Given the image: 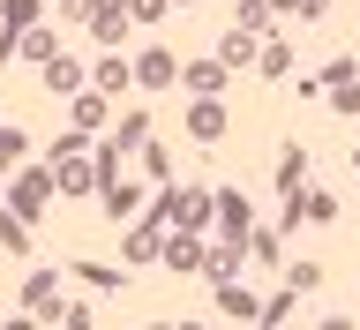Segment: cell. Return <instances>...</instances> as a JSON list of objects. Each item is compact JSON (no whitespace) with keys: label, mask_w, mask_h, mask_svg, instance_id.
Masks as SVG:
<instances>
[{"label":"cell","mask_w":360,"mask_h":330,"mask_svg":"<svg viewBox=\"0 0 360 330\" xmlns=\"http://www.w3.org/2000/svg\"><path fill=\"white\" fill-rule=\"evenodd\" d=\"M218 233H225L233 248H248V233H255V210H248L240 188H218Z\"/></svg>","instance_id":"1"},{"label":"cell","mask_w":360,"mask_h":330,"mask_svg":"<svg viewBox=\"0 0 360 330\" xmlns=\"http://www.w3.org/2000/svg\"><path fill=\"white\" fill-rule=\"evenodd\" d=\"M38 75H45V90H53V98H75V90H90V68H83V61H68V53H53Z\"/></svg>","instance_id":"2"},{"label":"cell","mask_w":360,"mask_h":330,"mask_svg":"<svg viewBox=\"0 0 360 330\" xmlns=\"http://www.w3.org/2000/svg\"><path fill=\"white\" fill-rule=\"evenodd\" d=\"M105 113H112L105 90H75V98H68V120H75V135H98V128H105Z\"/></svg>","instance_id":"3"},{"label":"cell","mask_w":360,"mask_h":330,"mask_svg":"<svg viewBox=\"0 0 360 330\" xmlns=\"http://www.w3.org/2000/svg\"><path fill=\"white\" fill-rule=\"evenodd\" d=\"M8 196H15V218L30 225V218H38V210H45V196H53V165H45V173H22L15 188H8Z\"/></svg>","instance_id":"4"},{"label":"cell","mask_w":360,"mask_h":330,"mask_svg":"<svg viewBox=\"0 0 360 330\" xmlns=\"http://www.w3.org/2000/svg\"><path fill=\"white\" fill-rule=\"evenodd\" d=\"M300 218L330 225V218H338V196H323V188H300V196H285V225H300Z\"/></svg>","instance_id":"5"},{"label":"cell","mask_w":360,"mask_h":330,"mask_svg":"<svg viewBox=\"0 0 360 330\" xmlns=\"http://www.w3.org/2000/svg\"><path fill=\"white\" fill-rule=\"evenodd\" d=\"M22 300H30V315H60V270H30Z\"/></svg>","instance_id":"6"},{"label":"cell","mask_w":360,"mask_h":330,"mask_svg":"<svg viewBox=\"0 0 360 330\" xmlns=\"http://www.w3.org/2000/svg\"><path fill=\"white\" fill-rule=\"evenodd\" d=\"M128 68H135V83H143V90H165V83L180 75V61L165 53V45H150V53H143V61H128Z\"/></svg>","instance_id":"7"},{"label":"cell","mask_w":360,"mask_h":330,"mask_svg":"<svg viewBox=\"0 0 360 330\" xmlns=\"http://www.w3.org/2000/svg\"><path fill=\"white\" fill-rule=\"evenodd\" d=\"M225 120H233V113H225L218 98H195V106H188V135H195V143H218Z\"/></svg>","instance_id":"8"},{"label":"cell","mask_w":360,"mask_h":330,"mask_svg":"<svg viewBox=\"0 0 360 330\" xmlns=\"http://www.w3.org/2000/svg\"><path fill=\"white\" fill-rule=\"evenodd\" d=\"M210 210H218V196H210V188L173 196V225H180V233H202V218H210Z\"/></svg>","instance_id":"9"},{"label":"cell","mask_w":360,"mask_h":330,"mask_svg":"<svg viewBox=\"0 0 360 330\" xmlns=\"http://www.w3.org/2000/svg\"><path fill=\"white\" fill-rule=\"evenodd\" d=\"M158 263H165V270H202V241H195V233H165Z\"/></svg>","instance_id":"10"},{"label":"cell","mask_w":360,"mask_h":330,"mask_svg":"<svg viewBox=\"0 0 360 330\" xmlns=\"http://www.w3.org/2000/svg\"><path fill=\"white\" fill-rule=\"evenodd\" d=\"M98 203H105V218L120 225V218H135V210H143V196H135L128 180H98Z\"/></svg>","instance_id":"11"},{"label":"cell","mask_w":360,"mask_h":330,"mask_svg":"<svg viewBox=\"0 0 360 330\" xmlns=\"http://www.w3.org/2000/svg\"><path fill=\"white\" fill-rule=\"evenodd\" d=\"M15 53H22V61H53V53H60V30H45V23H30V30H22V38H15Z\"/></svg>","instance_id":"12"},{"label":"cell","mask_w":360,"mask_h":330,"mask_svg":"<svg viewBox=\"0 0 360 330\" xmlns=\"http://www.w3.org/2000/svg\"><path fill=\"white\" fill-rule=\"evenodd\" d=\"M300 180H308V143H285V151H278V188L300 196Z\"/></svg>","instance_id":"13"},{"label":"cell","mask_w":360,"mask_h":330,"mask_svg":"<svg viewBox=\"0 0 360 330\" xmlns=\"http://www.w3.org/2000/svg\"><path fill=\"white\" fill-rule=\"evenodd\" d=\"M53 188H60V196H90V188H98V165H75V158H60V165H53Z\"/></svg>","instance_id":"14"},{"label":"cell","mask_w":360,"mask_h":330,"mask_svg":"<svg viewBox=\"0 0 360 330\" xmlns=\"http://www.w3.org/2000/svg\"><path fill=\"white\" fill-rule=\"evenodd\" d=\"M158 248H165V233H158V225H128L120 255H128V263H158Z\"/></svg>","instance_id":"15"},{"label":"cell","mask_w":360,"mask_h":330,"mask_svg":"<svg viewBox=\"0 0 360 330\" xmlns=\"http://www.w3.org/2000/svg\"><path fill=\"white\" fill-rule=\"evenodd\" d=\"M128 83H135V68L120 61V53H105V61L90 68V90H105V98H112V90H128Z\"/></svg>","instance_id":"16"},{"label":"cell","mask_w":360,"mask_h":330,"mask_svg":"<svg viewBox=\"0 0 360 330\" xmlns=\"http://www.w3.org/2000/svg\"><path fill=\"white\" fill-rule=\"evenodd\" d=\"M255 53H263V38H248V30H225L218 38V68H248Z\"/></svg>","instance_id":"17"},{"label":"cell","mask_w":360,"mask_h":330,"mask_svg":"<svg viewBox=\"0 0 360 330\" xmlns=\"http://www.w3.org/2000/svg\"><path fill=\"white\" fill-rule=\"evenodd\" d=\"M218 315H233V323H255V315H263V300H255L248 286H218Z\"/></svg>","instance_id":"18"},{"label":"cell","mask_w":360,"mask_h":330,"mask_svg":"<svg viewBox=\"0 0 360 330\" xmlns=\"http://www.w3.org/2000/svg\"><path fill=\"white\" fill-rule=\"evenodd\" d=\"M202 278H210V286H233V278H240V248H233V241L210 248V255H202Z\"/></svg>","instance_id":"19"},{"label":"cell","mask_w":360,"mask_h":330,"mask_svg":"<svg viewBox=\"0 0 360 330\" xmlns=\"http://www.w3.org/2000/svg\"><path fill=\"white\" fill-rule=\"evenodd\" d=\"M143 135H150V113L135 106V113H120V128H112V135H105V143H112V151H120V158H128V151H135V143H143Z\"/></svg>","instance_id":"20"},{"label":"cell","mask_w":360,"mask_h":330,"mask_svg":"<svg viewBox=\"0 0 360 330\" xmlns=\"http://www.w3.org/2000/svg\"><path fill=\"white\" fill-rule=\"evenodd\" d=\"M233 30L263 38V30H270V0H233Z\"/></svg>","instance_id":"21"},{"label":"cell","mask_w":360,"mask_h":330,"mask_svg":"<svg viewBox=\"0 0 360 330\" xmlns=\"http://www.w3.org/2000/svg\"><path fill=\"white\" fill-rule=\"evenodd\" d=\"M180 75H188V90H195V98H218V83H225L218 61H195V68H180Z\"/></svg>","instance_id":"22"},{"label":"cell","mask_w":360,"mask_h":330,"mask_svg":"<svg viewBox=\"0 0 360 330\" xmlns=\"http://www.w3.org/2000/svg\"><path fill=\"white\" fill-rule=\"evenodd\" d=\"M68 270H75L83 286H98V293H120V270H112V263H90V255H83V263H68Z\"/></svg>","instance_id":"23"},{"label":"cell","mask_w":360,"mask_h":330,"mask_svg":"<svg viewBox=\"0 0 360 330\" xmlns=\"http://www.w3.org/2000/svg\"><path fill=\"white\" fill-rule=\"evenodd\" d=\"M0 248H8V255H30V225H22L15 210H0Z\"/></svg>","instance_id":"24"},{"label":"cell","mask_w":360,"mask_h":330,"mask_svg":"<svg viewBox=\"0 0 360 330\" xmlns=\"http://www.w3.org/2000/svg\"><path fill=\"white\" fill-rule=\"evenodd\" d=\"M0 23H8V30H15V38H22V30L38 23V0H0Z\"/></svg>","instance_id":"25"},{"label":"cell","mask_w":360,"mask_h":330,"mask_svg":"<svg viewBox=\"0 0 360 330\" xmlns=\"http://www.w3.org/2000/svg\"><path fill=\"white\" fill-rule=\"evenodd\" d=\"M255 68H263L270 83H278V75H292V53H285V45H270V38H263V53H255Z\"/></svg>","instance_id":"26"},{"label":"cell","mask_w":360,"mask_h":330,"mask_svg":"<svg viewBox=\"0 0 360 330\" xmlns=\"http://www.w3.org/2000/svg\"><path fill=\"white\" fill-rule=\"evenodd\" d=\"M338 83H360V53H338V61L323 68V90H338Z\"/></svg>","instance_id":"27"},{"label":"cell","mask_w":360,"mask_h":330,"mask_svg":"<svg viewBox=\"0 0 360 330\" xmlns=\"http://www.w3.org/2000/svg\"><path fill=\"white\" fill-rule=\"evenodd\" d=\"M143 173H150L158 188H173V151H158V143H150V151H143Z\"/></svg>","instance_id":"28"},{"label":"cell","mask_w":360,"mask_h":330,"mask_svg":"<svg viewBox=\"0 0 360 330\" xmlns=\"http://www.w3.org/2000/svg\"><path fill=\"white\" fill-rule=\"evenodd\" d=\"M315 286H323V263H292L285 270V293H315Z\"/></svg>","instance_id":"29"},{"label":"cell","mask_w":360,"mask_h":330,"mask_svg":"<svg viewBox=\"0 0 360 330\" xmlns=\"http://www.w3.org/2000/svg\"><path fill=\"white\" fill-rule=\"evenodd\" d=\"M292 300H300V293H285V286H278V293H270V300H263V323L278 330V323H285V315H292Z\"/></svg>","instance_id":"30"},{"label":"cell","mask_w":360,"mask_h":330,"mask_svg":"<svg viewBox=\"0 0 360 330\" xmlns=\"http://www.w3.org/2000/svg\"><path fill=\"white\" fill-rule=\"evenodd\" d=\"M330 113H345V120H360V83H338V90H330Z\"/></svg>","instance_id":"31"},{"label":"cell","mask_w":360,"mask_h":330,"mask_svg":"<svg viewBox=\"0 0 360 330\" xmlns=\"http://www.w3.org/2000/svg\"><path fill=\"white\" fill-rule=\"evenodd\" d=\"M22 151H30V135H22V128H0V173H8V158H22Z\"/></svg>","instance_id":"32"},{"label":"cell","mask_w":360,"mask_h":330,"mask_svg":"<svg viewBox=\"0 0 360 330\" xmlns=\"http://www.w3.org/2000/svg\"><path fill=\"white\" fill-rule=\"evenodd\" d=\"M248 255L255 263H278V233H248Z\"/></svg>","instance_id":"33"},{"label":"cell","mask_w":360,"mask_h":330,"mask_svg":"<svg viewBox=\"0 0 360 330\" xmlns=\"http://www.w3.org/2000/svg\"><path fill=\"white\" fill-rule=\"evenodd\" d=\"M128 15L135 23H158V15H165V0H128Z\"/></svg>","instance_id":"34"},{"label":"cell","mask_w":360,"mask_h":330,"mask_svg":"<svg viewBox=\"0 0 360 330\" xmlns=\"http://www.w3.org/2000/svg\"><path fill=\"white\" fill-rule=\"evenodd\" d=\"M60 330H90V315L83 308H60Z\"/></svg>","instance_id":"35"},{"label":"cell","mask_w":360,"mask_h":330,"mask_svg":"<svg viewBox=\"0 0 360 330\" xmlns=\"http://www.w3.org/2000/svg\"><path fill=\"white\" fill-rule=\"evenodd\" d=\"M323 8H330V0H300V23H315V15H323Z\"/></svg>","instance_id":"36"},{"label":"cell","mask_w":360,"mask_h":330,"mask_svg":"<svg viewBox=\"0 0 360 330\" xmlns=\"http://www.w3.org/2000/svg\"><path fill=\"white\" fill-rule=\"evenodd\" d=\"M323 330H353V323H345V315H323Z\"/></svg>","instance_id":"37"},{"label":"cell","mask_w":360,"mask_h":330,"mask_svg":"<svg viewBox=\"0 0 360 330\" xmlns=\"http://www.w3.org/2000/svg\"><path fill=\"white\" fill-rule=\"evenodd\" d=\"M8 330H38V315H15V323H8Z\"/></svg>","instance_id":"38"},{"label":"cell","mask_w":360,"mask_h":330,"mask_svg":"<svg viewBox=\"0 0 360 330\" xmlns=\"http://www.w3.org/2000/svg\"><path fill=\"white\" fill-rule=\"evenodd\" d=\"M8 53H15V38H8V30H0V61H8Z\"/></svg>","instance_id":"39"},{"label":"cell","mask_w":360,"mask_h":330,"mask_svg":"<svg viewBox=\"0 0 360 330\" xmlns=\"http://www.w3.org/2000/svg\"><path fill=\"white\" fill-rule=\"evenodd\" d=\"M278 8H300V0H270V15H278Z\"/></svg>","instance_id":"40"},{"label":"cell","mask_w":360,"mask_h":330,"mask_svg":"<svg viewBox=\"0 0 360 330\" xmlns=\"http://www.w3.org/2000/svg\"><path fill=\"white\" fill-rule=\"evenodd\" d=\"M150 330H173V323H150Z\"/></svg>","instance_id":"41"},{"label":"cell","mask_w":360,"mask_h":330,"mask_svg":"<svg viewBox=\"0 0 360 330\" xmlns=\"http://www.w3.org/2000/svg\"><path fill=\"white\" fill-rule=\"evenodd\" d=\"M180 330H202V323H180Z\"/></svg>","instance_id":"42"},{"label":"cell","mask_w":360,"mask_h":330,"mask_svg":"<svg viewBox=\"0 0 360 330\" xmlns=\"http://www.w3.org/2000/svg\"><path fill=\"white\" fill-rule=\"evenodd\" d=\"M180 8H188V0H180Z\"/></svg>","instance_id":"43"}]
</instances>
